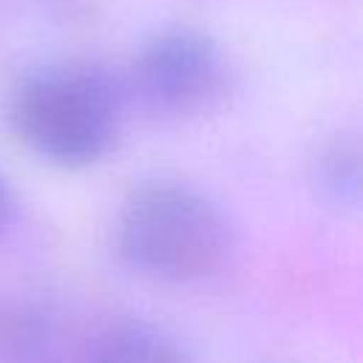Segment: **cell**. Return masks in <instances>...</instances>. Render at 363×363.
I'll return each mask as SVG.
<instances>
[{
    "label": "cell",
    "instance_id": "cell-1",
    "mask_svg": "<svg viewBox=\"0 0 363 363\" xmlns=\"http://www.w3.org/2000/svg\"><path fill=\"white\" fill-rule=\"evenodd\" d=\"M116 250L139 275L190 284L224 264L230 224L201 190L159 179L128 196L116 221Z\"/></svg>",
    "mask_w": 363,
    "mask_h": 363
},
{
    "label": "cell",
    "instance_id": "cell-2",
    "mask_svg": "<svg viewBox=\"0 0 363 363\" xmlns=\"http://www.w3.org/2000/svg\"><path fill=\"white\" fill-rule=\"evenodd\" d=\"M122 99V85L99 65L48 68L17 88L11 125L43 159L88 167L113 147Z\"/></svg>",
    "mask_w": 363,
    "mask_h": 363
},
{
    "label": "cell",
    "instance_id": "cell-3",
    "mask_svg": "<svg viewBox=\"0 0 363 363\" xmlns=\"http://www.w3.org/2000/svg\"><path fill=\"white\" fill-rule=\"evenodd\" d=\"M224 74L216 40L199 28L176 26L145 40L130 68V88L156 113L190 116L216 102Z\"/></svg>",
    "mask_w": 363,
    "mask_h": 363
},
{
    "label": "cell",
    "instance_id": "cell-4",
    "mask_svg": "<svg viewBox=\"0 0 363 363\" xmlns=\"http://www.w3.org/2000/svg\"><path fill=\"white\" fill-rule=\"evenodd\" d=\"M85 363H196V357L173 332L147 320H122L91 343Z\"/></svg>",
    "mask_w": 363,
    "mask_h": 363
},
{
    "label": "cell",
    "instance_id": "cell-5",
    "mask_svg": "<svg viewBox=\"0 0 363 363\" xmlns=\"http://www.w3.org/2000/svg\"><path fill=\"white\" fill-rule=\"evenodd\" d=\"M315 184L337 207L357 204L360 196V147L354 136H335L315 159Z\"/></svg>",
    "mask_w": 363,
    "mask_h": 363
},
{
    "label": "cell",
    "instance_id": "cell-6",
    "mask_svg": "<svg viewBox=\"0 0 363 363\" xmlns=\"http://www.w3.org/2000/svg\"><path fill=\"white\" fill-rule=\"evenodd\" d=\"M11 213H14V193L9 187V179L0 173V235L6 233V227L11 221Z\"/></svg>",
    "mask_w": 363,
    "mask_h": 363
}]
</instances>
